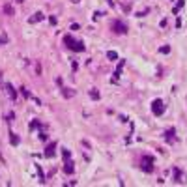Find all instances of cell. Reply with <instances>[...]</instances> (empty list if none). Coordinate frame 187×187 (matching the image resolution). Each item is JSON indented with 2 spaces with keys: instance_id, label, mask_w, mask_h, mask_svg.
Returning <instances> with one entry per match:
<instances>
[{
  "instance_id": "cell-1",
  "label": "cell",
  "mask_w": 187,
  "mask_h": 187,
  "mask_svg": "<svg viewBox=\"0 0 187 187\" xmlns=\"http://www.w3.org/2000/svg\"><path fill=\"white\" fill-rule=\"evenodd\" d=\"M64 43H67V47H69L71 51H77V53H82V51H84V45H82L81 41H75L71 36H64Z\"/></svg>"
},
{
  "instance_id": "cell-2",
  "label": "cell",
  "mask_w": 187,
  "mask_h": 187,
  "mask_svg": "<svg viewBox=\"0 0 187 187\" xmlns=\"http://www.w3.org/2000/svg\"><path fill=\"white\" fill-rule=\"evenodd\" d=\"M140 169L144 170V172H152V170H153V157L152 155H142Z\"/></svg>"
},
{
  "instance_id": "cell-3",
  "label": "cell",
  "mask_w": 187,
  "mask_h": 187,
  "mask_svg": "<svg viewBox=\"0 0 187 187\" xmlns=\"http://www.w3.org/2000/svg\"><path fill=\"white\" fill-rule=\"evenodd\" d=\"M152 112L155 114V116H161V114L165 112V105H163L161 99H155V101L152 103Z\"/></svg>"
},
{
  "instance_id": "cell-4",
  "label": "cell",
  "mask_w": 187,
  "mask_h": 187,
  "mask_svg": "<svg viewBox=\"0 0 187 187\" xmlns=\"http://www.w3.org/2000/svg\"><path fill=\"white\" fill-rule=\"evenodd\" d=\"M112 30L116 32V34H127V26L122 21H114L112 23Z\"/></svg>"
},
{
  "instance_id": "cell-5",
  "label": "cell",
  "mask_w": 187,
  "mask_h": 187,
  "mask_svg": "<svg viewBox=\"0 0 187 187\" xmlns=\"http://www.w3.org/2000/svg\"><path fill=\"white\" fill-rule=\"evenodd\" d=\"M54 148H56V142H51L49 148H45V157H53L54 155Z\"/></svg>"
},
{
  "instance_id": "cell-6",
  "label": "cell",
  "mask_w": 187,
  "mask_h": 187,
  "mask_svg": "<svg viewBox=\"0 0 187 187\" xmlns=\"http://www.w3.org/2000/svg\"><path fill=\"white\" fill-rule=\"evenodd\" d=\"M174 135H176V131H174V129H169V131L165 133V138H166L169 142H174V140H176V137H174Z\"/></svg>"
},
{
  "instance_id": "cell-7",
  "label": "cell",
  "mask_w": 187,
  "mask_h": 187,
  "mask_svg": "<svg viewBox=\"0 0 187 187\" xmlns=\"http://www.w3.org/2000/svg\"><path fill=\"white\" fill-rule=\"evenodd\" d=\"M6 90H8V94H10V97H11V99H17V92H15V88L10 84V82L6 84Z\"/></svg>"
},
{
  "instance_id": "cell-8",
  "label": "cell",
  "mask_w": 187,
  "mask_h": 187,
  "mask_svg": "<svg viewBox=\"0 0 187 187\" xmlns=\"http://www.w3.org/2000/svg\"><path fill=\"white\" fill-rule=\"evenodd\" d=\"M64 172L66 174H73V163L69 159H66V166H64Z\"/></svg>"
},
{
  "instance_id": "cell-9",
  "label": "cell",
  "mask_w": 187,
  "mask_h": 187,
  "mask_svg": "<svg viewBox=\"0 0 187 187\" xmlns=\"http://www.w3.org/2000/svg\"><path fill=\"white\" fill-rule=\"evenodd\" d=\"M73 90H71V88H62V95H64V97H73Z\"/></svg>"
},
{
  "instance_id": "cell-10",
  "label": "cell",
  "mask_w": 187,
  "mask_h": 187,
  "mask_svg": "<svg viewBox=\"0 0 187 187\" xmlns=\"http://www.w3.org/2000/svg\"><path fill=\"white\" fill-rule=\"evenodd\" d=\"M174 180H176L178 184H182V182H184V180H182V172H180V169H174Z\"/></svg>"
},
{
  "instance_id": "cell-11",
  "label": "cell",
  "mask_w": 187,
  "mask_h": 187,
  "mask_svg": "<svg viewBox=\"0 0 187 187\" xmlns=\"http://www.w3.org/2000/svg\"><path fill=\"white\" fill-rule=\"evenodd\" d=\"M41 19H43V13H41V11H38L34 17H30V23H38V21H41Z\"/></svg>"
},
{
  "instance_id": "cell-12",
  "label": "cell",
  "mask_w": 187,
  "mask_h": 187,
  "mask_svg": "<svg viewBox=\"0 0 187 187\" xmlns=\"http://www.w3.org/2000/svg\"><path fill=\"white\" fill-rule=\"evenodd\" d=\"M184 0H178V4H176V8H174V10H172V13H178V11H180V8H184Z\"/></svg>"
},
{
  "instance_id": "cell-13",
  "label": "cell",
  "mask_w": 187,
  "mask_h": 187,
  "mask_svg": "<svg viewBox=\"0 0 187 187\" xmlns=\"http://www.w3.org/2000/svg\"><path fill=\"white\" fill-rule=\"evenodd\" d=\"M4 13H8V15H13V8H11L10 4H6V6H4Z\"/></svg>"
},
{
  "instance_id": "cell-14",
  "label": "cell",
  "mask_w": 187,
  "mask_h": 187,
  "mask_svg": "<svg viewBox=\"0 0 187 187\" xmlns=\"http://www.w3.org/2000/svg\"><path fill=\"white\" fill-rule=\"evenodd\" d=\"M107 58H109V60H116V58H118V54L114 53V51H109V53H107Z\"/></svg>"
},
{
  "instance_id": "cell-15",
  "label": "cell",
  "mask_w": 187,
  "mask_h": 187,
  "mask_svg": "<svg viewBox=\"0 0 187 187\" xmlns=\"http://www.w3.org/2000/svg\"><path fill=\"white\" fill-rule=\"evenodd\" d=\"M90 97H92V99H99V92L95 88H92V90H90Z\"/></svg>"
},
{
  "instance_id": "cell-16",
  "label": "cell",
  "mask_w": 187,
  "mask_h": 187,
  "mask_svg": "<svg viewBox=\"0 0 187 187\" xmlns=\"http://www.w3.org/2000/svg\"><path fill=\"white\" fill-rule=\"evenodd\" d=\"M10 140H11V144H13V146H17V144H19V137H15V135H13V133H11V137H10Z\"/></svg>"
},
{
  "instance_id": "cell-17",
  "label": "cell",
  "mask_w": 187,
  "mask_h": 187,
  "mask_svg": "<svg viewBox=\"0 0 187 187\" xmlns=\"http://www.w3.org/2000/svg\"><path fill=\"white\" fill-rule=\"evenodd\" d=\"M159 51H161L163 54H166V53H170V47H169V45H166V47H161V49H159Z\"/></svg>"
},
{
  "instance_id": "cell-18",
  "label": "cell",
  "mask_w": 187,
  "mask_h": 187,
  "mask_svg": "<svg viewBox=\"0 0 187 187\" xmlns=\"http://www.w3.org/2000/svg\"><path fill=\"white\" fill-rule=\"evenodd\" d=\"M62 155H64V159H69V152H67V150H62Z\"/></svg>"
},
{
  "instance_id": "cell-19",
  "label": "cell",
  "mask_w": 187,
  "mask_h": 187,
  "mask_svg": "<svg viewBox=\"0 0 187 187\" xmlns=\"http://www.w3.org/2000/svg\"><path fill=\"white\" fill-rule=\"evenodd\" d=\"M39 124H38V122H32V124H30V129H36V127H38Z\"/></svg>"
},
{
  "instance_id": "cell-20",
  "label": "cell",
  "mask_w": 187,
  "mask_h": 187,
  "mask_svg": "<svg viewBox=\"0 0 187 187\" xmlns=\"http://www.w3.org/2000/svg\"><path fill=\"white\" fill-rule=\"evenodd\" d=\"M21 92H23V95H25V97H30V94H28V92H26V90H25V88H21Z\"/></svg>"
},
{
  "instance_id": "cell-21",
  "label": "cell",
  "mask_w": 187,
  "mask_h": 187,
  "mask_svg": "<svg viewBox=\"0 0 187 187\" xmlns=\"http://www.w3.org/2000/svg\"><path fill=\"white\" fill-rule=\"evenodd\" d=\"M17 2H25V0H17Z\"/></svg>"
}]
</instances>
